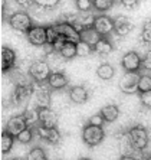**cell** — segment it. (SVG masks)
<instances>
[{
  "instance_id": "obj_1",
  "label": "cell",
  "mask_w": 151,
  "mask_h": 160,
  "mask_svg": "<svg viewBox=\"0 0 151 160\" xmlns=\"http://www.w3.org/2000/svg\"><path fill=\"white\" fill-rule=\"evenodd\" d=\"M127 137L134 150H143L148 144V133L143 126H134L133 128H129Z\"/></svg>"
},
{
  "instance_id": "obj_2",
  "label": "cell",
  "mask_w": 151,
  "mask_h": 160,
  "mask_svg": "<svg viewBox=\"0 0 151 160\" xmlns=\"http://www.w3.org/2000/svg\"><path fill=\"white\" fill-rule=\"evenodd\" d=\"M104 138H105V131L102 127L86 124L82 130V140L85 142V144L91 146V147L101 144Z\"/></svg>"
},
{
  "instance_id": "obj_3",
  "label": "cell",
  "mask_w": 151,
  "mask_h": 160,
  "mask_svg": "<svg viewBox=\"0 0 151 160\" xmlns=\"http://www.w3.org/2000/svg\"><path fill=\"white\" fill-rule=\"evenodd\" d=\"M51 65L46 61H35L29 67V77L33 79L35 82H48L49 77H51Z\"/></svg>"
},
{
  "instance_id": "obj_4",
  "label": "cell",
  "mask_w": 151,
  "mask_h": 160,
  "mask_svg": "<svg viewBox=\"0 0 151 160\" xmlns=\"http://www.w3.org/2000/svg\"><path fill=\"white\" fill-rule=\"evenodd\" d=\"M9 25H10L12 29L17 30V32H27L33 26L32 25V18L26 12H15L9 18Z\"/></svg>"
},
{
  "instance_id": "obj_5",
  "label": "cell",
  "mask_w": 151,
  "mask_h": 160,
  "mask_svg": "<svg viewBox=\"0 0 151 160\" xmlns=\"http://www.w3.org/2000/svg\"><path fill=\"white\" fill-rule=\"evenodd\" d=\"M140 77L138 72H125L119 81V89L124 94H135L138 91Z\"/></svg>"
},
{
  "instance_id": "obj_6",
  "label": "cell",
  "mask_w": 151,
  "mask_h": 160,
  "mask_svg": "<svg viewBox=\"0 0 151 160\" xmlns=\"http://www.w3.org/2000/svg\"><path fill=\"white\" fill-rule=\"evenodd\" d=\"M58 33L65 39L66 42H74V43H78L81 42V35H79V30L69 22H61L55 25Z\"/></svg>"
},
{
  "instance_id": "obj_7",
  "label": "cell",
  "mask_w": 151,
  "mask_h": 160,
  "mask_svg": "<svg viewBox=\"0 0 151 160\" xmlns=\"http://www.w3.org/2000/svg\"><path fill=\"white\" fill-rule=\"evenodd\" d=\"M26 36L33 46H45L48 43V32L43 26H32L26 32Z\"/></svg>"
},
{
  "instance_id": "obj_8",
  "label": "cell",
  "mask_w": 151,
  "mask_h": 160,
  "mask_svg": "<svg viewBox=\"0 0 151 160\" xmlns=\"http://www.w3.org/2000/svg\"><path fill=\"white\" fill-rule=\"evenodd\" d=\"M141 63H143V59H141V56L135 51L127 52L125 55L122 56V61H121L122 68L127 72H138V69L141 68Z\"/></svg>"
},
{
  "instance_id": "obj_9",
  "label": "cell",
  "mask_w": 151,
  "mask_h": 160,
  "mask_svg": "<svg viewBox=\"0 0 151 160\" xmlns=\"http://www.w3.org/2000/svg\"><path fill=\"white\" fill-rule=\"evenodd\" d=\"M94 29L98 32L102 38L110 35L114 30V19H111L107 15H100L95 18V23H94Z\"/></svg>"
},
{
  "instance_id": "obj_10",
  "label": "cell",
  "mask_w": 151,
  "mask_h": 160,
  "mask_svg": "<svg viewBox=\"0 0 151 160\" xmlns=\"http://www.w3.org/2000/svg\"><path fill=\"white\" fill-rule=\"evenodd\" d=\"M37 131V136L45 140L46 143L49 144H58L61 142V133L56 127H43V126H39L36 128Z\"/></svg>"
},
{
  "instance_id": "obj_11",
  "label": "cell",
  "mask_w": 151,
  "mask_h": 160,
  "mask_svg": "<svg viewBox=\"0 0 151 160\" xmlns=\"http://www.w3.org/2000/svg\"><path fill=\"white\" fill-rule=\"evenodd\" d=\"M26 128H29V126H27V123H26V120L23 116L12 117L7 121V124H6V131H9L15 138L17 137L22 131H25Z\"/></svg>"
},
{
  "instance_id": "obj_12",
  "label": "cell",
  "mask_w": 151,
  "mask_h": 160,
  "mask_svg": "<svg viewBox=\"0 0 151 160\" xmlns=\"http://www.w3.org/2000/svg\"><path fill=\"white\" fill-rule=\"evenodd\" d=\"M39 111V124L43 127H56L58 124V114L51 107L37 108Z\"/></svg>"
},
{
  "instance_id": "obj_13",
  "label": "cell",
  "mask_w": 151,
  "mask_h": 160,
  "mask_svg": "<svg viewBox=\"0 0 151 160\" xmlns=\"http://www.w3.org/2000/svg\"><path fill=\"white\" fill-rule=\"evenodd\" d=\"M33 88L30 84H17L13 91V101L16 104H25L32 97Z\"/></svg>"
},
{
  "instance_id": "obj_14",
  "label": "cell",
  "mask_w": 151,
  "mask_h": 160,
  "mask_svg": "<svg viewBox=\"0 0 151 160\" xmlns=\"http://www.w3.org/2000/svg\"><path fill=\"white\" fill-rule=\"evenodd\" d=\"M133 30V22L127 16H117L114 19V32L118 36H127Z\"/></svg>"
},
{
  "instance_id": "obj_15",
  "label": "cell",
  "mask_w": 151,
  "mask_h": 160,
  "mask_svg": "<svg viewBox=\"0 0 151 160\" xmlns=\"http://www.w3.org/2000/svg\"><path fill=\"white\" fill-rule=\"evenodd\" d=\"M16 62V53L13 49L7 48V46H2V72L6 74L15 67Z\"/></svg>"
},
{
  "instance_id": "obj_16",
  "label": "cell",
  "mask_w": 151,
  "mask_h": 160,
  "mask_svg": "<svg viewBox=\"0 0 151 160\" xmlns=\"http://www.w3.org/2000/svg\"><path fill=\"white\" fill-rule=\"evenodd\" d=\"M69 98L72 102L75 104H84L86 102L89 98V92L88 89L82 85H75L69 89Z\"/></svg>"
},
{
  "instance_id": "obj_17",
  "label": "cell",
  "mask_w": 151,
  "mask_h": 160,
  "mask_svg": "<svg viewBox=\"0 0 151 160\" xmlns=\"http://www.w3.org/2000/svg\"><path fill=\"white\" fill-rule=\"evenodd\" d=\"M68 82L69 79L63 72H52L48 79V85L52 89H63L68 85Z\"/></svg>"
},
{
  "instance_id": "obj_18",
  "label": "cell",
  "mask_w": 151,
  "mask_h": 160,
  "mask_svg": "<svg viewBox=\"0 0 151 160\" xmlns=\"http://www.w3.org/2000/svg\"><path fill=\"white\" fill-rule=\"evenodd\" d=\"M79 35H81V41L85 42V43L91 45V46H95L98 42L101 41V35L96 32L94 28H88V29H82L81 32H79Z\"/></svg>"
},
{
  "instance_id": "obj_19",
  "label": "cell",
  "mask_w": 151,
  "mask_h": 160,
  "mask_svg": "<svg viewBox=\"0 0 151 160\" xmlns=\"http://www.w3.org/2000/svg\"><path fill=\"white\" fill-rule=\"evenodd\" d=\"M100 114L104 117V120H105L107 123H112V121H115V120L118 118V116H119V108L115 104H108L101 108Z\"/></svg>"
},
{
  "instance_id": "obj_20",
  "label": "cell",
  "mask_w": 151,
  "mask_h": 160,
  "mask_svg": "<svg viewBox=\"0 0 151 160\" xmlns=\"http://www.w3.org/2000/svg\"><path fill=\"white\" fill-rule=\"evenodd\" d=\"M35 101L37 104V108H43V107H49L51 102V94L49 91H46L45 88H39L35 91Z\"/></svg>"
},
{
  "instance_id": "obj_21",
  "label": "cell",
  "mask_w": 151,
  "mask_h": 160,
  "mask_svg": "<svg viewBox=\"0 0 151 160\" xmlns=\"http://www.w3.org/2000/svg\"><path fill=\"white\" fill-rule=\"evenodd\" d=\"M13 143H15V137L12 136L9 131L4 130L2 133V137H0V149H2V154H6L12 150L13 147Z\"/></svg>"
},
{
  "instance_id": "obj_22",
  "label": "cell",
  "mask_w": 151,
  "mask_h": 160,
  "mask_svg": "<svg viewBox=\"0 0 151 160\" xmlns=\"http://www.w3.org/2000/svg\"><path fill=\"white\" fill-rule=\"evenodd\" d=\"M58 52L62 55V58L65 61L72 59V58L76 56V43H74V42H65Z\"/></svg>"
},
{
  "instance_id": "obj_23",
  "label": "cell",
  "mask_w": 151,
  "mask_h": 160,
  "mask_svg": "<svg viewBox=\"0 0 151 160\" xmlns=\"http://www.w3.org/2000/svg\"><path fill=\"white\" fill-rule=\"evenodd\" d=\"M114 74H115L114 68H112V65H110V63H101L100 67L96 68V75H98V78L104 79V81L112 79Z\"/></svg>"
},
{
  "instance_id": "obj_24",
  "label": "cell",
  "mask_w": 151,
  "mask_h": 160,
  "mask_svg": "<svg viewBox=\"0 0 151 160\" xmlns=\"http://www.w3.org/2000/svg\"><path fill=\"white\" fill-rule=\"evenodd\" d=\"M94 52H96L98 55H108L112 52V43L107 38H101V41L94 46Z\"/></svg>"
},
{
  "instance_id": "obj_25",
  "label": "cell",
  "mask_w": 151,
  "mask_h": 160,
  "mask_svg": "<svg viewBox=\"0 0 151 160\" xmlns=\"http://www.w3.org/2000/svg\"><path fill=\"white\" fill-rule=\"evenodd\" d=\"M22 116L25 117L26 123H27L29 127L36 124V123H39V111H37V108H27Z\"/></svg>"
},
{
  "instance_id": "obj_26",
  "label": "cell",
  "mask_w": 151,
  "mask_h": 160,
  "mask_svg": "<svg viewBox=\"0 0 151 160\" xmlns=\"http://www.w3.org/2000/svg\"><path fill=\"white\" fill-rule=\"evenodd\" d=\"M92 52H94V48L91 45L85 43L82 41L76 43V56H79V58H88V56H91Z\"/></svg>"
},
{
  "instance_id": "obj_27",
  "label": "cell",
  "mask_w": 151,
  "mask_h": 160,
  "mask_svg": "<svg viewBox=\"0 0 151 160\" xmlns=\"http://www.w3.org/2000/svg\"><path fill=\"white\" fill-rule=\"evenodd\" d=\"M25 160H48V157H46V153L42 147H33L26 154Z\"/></svg>"
},
{
  "instance_id": "obj_28",
  "label": "cell",
  "mask_w": 151,
  "mask_h": 160,
  "mask_svg": "<svg viewBox=\"0 0 151 160\" xmlns=\"http://www.w3.org/2000/svg\"><path fill=\"white\" fill-rule=\"evenodd\" d=\"M138 91H140V92L151 91V75H147V74L141 75L140 84H138Z\"/></svg>"
},
{
  "instance_id": "obj_29",
  "label": "cell",
  "mask_w": 151,
  "mask_h": 160,
  "mask_svg": "<svg viewBox=\"0 0 151 160\" xmlns=\"http://www.w3.org/2000/svg\"><path fill=\"white\" fill-rule=\"evenodd\" d=\"M114 6V0H94V8L100 12H107Z\"/></svg>"
},
{
  "instance_id": "obj_30",
  "label": "cell",
  "mask_w": 151,
  "mask_h": 160,
  "mask_svg": "<svg viewBox=\"0 0 151 160\" xmlns=\"http://www.w3.org/2000/svg\"><path fill=\"white\" fill-rule=\"evenodd\" d=\"M141 39L144 43H151V20L144 22L141 29Z\"/></svg>"
},
{
  "instance_id": "obj_31",
  "label": "cell",
  "mask_w": 151,
  "mask_h": 160,
  "mask_svg": "<svg viewBox=\"0 0 151 160\" xmlns=\"http://www.w3.org/2000/svg\"><path fill=\"white\" fill-rule=\"evenodd\" d=\"M32 138H33V131L30 130V128H26L25 131H22V133L16 137V140H17L19 143H22V144H27V143L32 142Z\"/></svg>"
},
{
  "instance_id": "obj_32",
  "label": "cell",
  "mask_w": 151,
  "mask_h": 160,
  "mask_svg": "<svg viewBox=\"0 0 151 160\" xmlns=\"http://www.w3.org/2000/svg\"><path fill=\"white\" fill-rule=\"evenodd\" d=\"M76 8L79 12H89L94 8V2L92 0H75Z\"/></svg>"
},
{
  "instance_id": "obj_33",
  "label": "cell",
  "mask_w": 151,
  "mask_h": 160,
  "mask_svg": "<svg viewBox=\"0 0 151 160\" xmlns=\"http://www.w3.org/2000/svg\"><path fill=\"white\" fill-rule=\"evenodd\" d=\"M59 2H61V0H33V3L36 4V6H39V8H42V9L55 8Z\"/></svg>"
},
{
  "instance_id": "obj_34",
  "label": "cell",
  "mask_w": 151,
  "mask_h": 160,
  "mask_svg": "<svg viewBox=\"0 0 151 160\" xmlns=\"http://www.w3.org/2000/svg\"><path fill=\"white\" fill-rule=\"evenodd\" d=\"M140 101L144 107L151 108V91H145V92H140Z\"/></svg>"
},
{
  "instance_id": "obj_35",
  "label": "cell",
  "mask_w": 151,
  "mask_h": 160,
  "mask_svg": "<svg viewBox=\"0 0 151 160\" xmlns=\"http://www.w3.org/2000/svg\"><path fill=\"white\" fill-rule=\"evenodd\" d=\"M104 123H105V120L101 114H94L91 118H89L88 124H92V126H98V127H102Z\"/></svg>"
},
{
  "instance_id": "obj_36",
  "label": "cell",
  "mask_w": 151,
  "mask_h": 160,
  "mask_svg": "<svg viewBox=\"0 0 151 160\" xmlns=\"http://www.w3.org/2000/svg\"><path fill=\"white\" fill-rule=\"evenodd\" d=\"M141 65H143L145 69L151 71V49L145 52V55H144V58H143V63H141Z\"/></svg>"
},
{
  "instance_id": "obj_37",
  "label": "cell",
  "mask_w": 151,
  "mask_h": 160,
  "mask_svg": "<svg viewBox=\"0 0 151 160\" xmlns=\"http://www.w3.org/2000/svg\"><path fill=\"white\" fill-rule=\"evenodd\" d=\"M121 2V4H124L125 8H134V6H137V3H138V0H119Z\"/></svg>"
},
{
  "instance_id": "obj_38",
  "label": "cell",
  "mask_w": 151,
  "mask_h": 160,
  "mask_svg": "<svg viewBox=\"0 0 151 160\" xmlns=\"http://www.w3.org/2000/svg\"><path fill=\"white\" fill-rule=\"evenodd\" d=\"M15 2L20 6H29L30 3H33V0H15Z\"/></svg>"
},
{
  "instance_id": "obj_39",
  "label": "cell",
  "mask_w": 151,
  "mask_h": 160,
  "mask_svg": "<svg viewBox=\"0 0 151 160\" xmlns=\"http://www.w3.org/2000/svg\"><path fill=\"white\" fill-rule=\"evenodd\" d=\"M119 160H137V159L133 156H128V154H124V156L119 157Z\"/></svg>"
},
{
  "instance_id": "obj_40",
  "label": "cell",
  "mask_w": 151,
  "mask_h": 160,
  "mask_svg": "<svg viewBox=\"0 0 151 160\" xmlns=\"http://www.w3.org/2000/svg\"><path fill=\"white\" fill-rule=\"evenodd\" d=\"M6 9V0H2V12H4Z\"/></svg>"
},
{
  "instance_id": "obj_41",
  "label": "cell",
  "mask_w": 151,
  "mask_h": 160,
  "mask_svg": "<svg viewBox=\"0 0 151 160\" xmlns=\"http://www.w3.org/2000/svg\"><path fill=\"white\" fill-rule=\"evenodd\" d=\"M78 160H89L88 157H81V159H78Z\"/></svg>"
},
{
  "instance_id": "obj_42",
  "label": "cell",
  "mask_w": 151,
  "mask_h": 160,
  "mask_svg": "<svg viewBox=\"0 0 151 160\" xmlns=\"http://www.w3.org/2000/svg\"><path fill=\"white\" fill-rule=\"evenodd\" d=\"M13 160H23V159H13Z\"/></svg>"
},
{
  "instance_id": "obj_43",
  "label": "cell",
  "mask_w": 151,
  "mask_h": 160,
  "mask_svg": "<svg viewBox=\"0 0 151 160\" xmlns=\"http://www.w3.org/2000/svg\"><path fill=\"white\" fill-rule=\"evenodd\" d=\"M147 160H151V156H150V157H148V159H147Z\"/></svg>"
}]
</instances>
